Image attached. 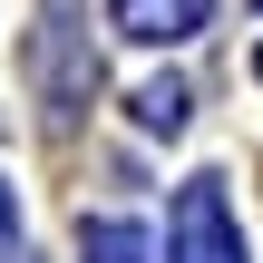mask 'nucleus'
Returning a JSON list of instances; mask_svg holds the SVG:
<instances>
[{
  "mask_svg": "<svg viewBox=\"0 0 263 263\" xmlns=\"http://www.w3.org/2000/svg\"><path fill=\"white\" fill-rule=\"evenodd\" d=\"M166 263H244V234H234V205H224V176H185V185H176V224H166Z\"/></svg>",
  "mask_w": 263,
  "mask_h": 263,
  "instance_id": "nucleus-1",
  "label": "nucleus"
},
{
  "mask_svg": "<svg viewBox=\"0 0 263 263\" xmlns=\"http://www.w3.org/2000/svg\"><path fill=\"white\" fill-rule=\"evenodd\" d=\"M107 20L127 39H146V49H166V39H195L215 20V0H107Z\"/></svg>",
  "mask_w": 263,
  "mask_h": 263,
  "instance_id": "nucleus-2",
  "label": "nucleus"
},
{
  "mask_svg": "<svg viewBox=\"0 0 263 263\" xmlns=\"http://www.w3.org/2000/svg\"><path fill=\"white\" fill-rule=\"evenodd\" d=\"M185 117H195V98H185L176 78H146V88H137V127H146V137H176Z\"/></svg>",
  "mask_w": 263,
  "mask_h": 263,
  "instance_id": "nucleus-3",
  "label": "nucleus"
},
{
  "mask_svg": "<svg viewBox=\"0 0 263 263\" xmlns=\"http://www.w3.org/2000/svg\"><path fill=\"white\" fill-rule=\"evenodd\" d=\"M78 263H146L137 224H78Z\"/></svg>",
  "mask_w": 263,
  "mask_h": 263,
  "instance_id": "nucleus-4",
  "label": "nucleus"
},
{
  "mask_svg": "<svg viewBox=\"0 0 263 263\" xmlns=\"http://www.w3.org/2000/svg\"><path fill=\"white\" fill-rule=\"evenodd\" d=\"M10 234H20V195H10V176H0V254H10Z\"/></svg>",
  "mask_w": 263,
  "mask_h": 263,
  "instance_id": "nucleus-5",
  "label": "nucleus"
},
{
  "mask_svg": "<svg viewBox=\"0 0 263 263\" xmlns=\"http://www.w3.org/2000/svg\"><path fill=\"white\" fill-rule=\"evenodd\" d=\"M254 78H263V49H254Z\"/></svg>",
  "mask_w": 263,
  "mask_h": 263,
  "instance_id": "nucleus-6",
  "label": "nucleus"
}]
</instances>
